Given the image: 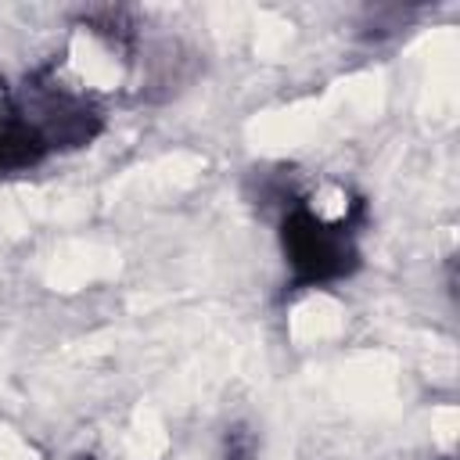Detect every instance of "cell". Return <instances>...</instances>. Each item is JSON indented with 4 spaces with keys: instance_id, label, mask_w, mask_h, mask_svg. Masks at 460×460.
<instances>
[{
    "instance_id": "cell-1",
    "label": "cell",
    "mask_w": 460,
    "mask_h": 460,
    "mask_svg": "<svg viewBox=\"0 0 460 460\" xmlns=\"http://www.w3.org/2000/svg\"><path fill=\"white\" fill-rule=\"evenodd\" d=\"M280 244L291 266V280L298 288H316L341 280L356 270V244L349 234V223L331 219L309 205L288 208L280 223Z\"/></svg>"
},
{
    "instance_id": "cell-2",
    "label": "cell",
    "mask_w": 460,
    "mask_h": 460,
    "mask_svg": "<svg viewBox=\"0 0 460 460\" xmlns=\"http://www.w3.org/2000/svg\"><path fill=\"white\" fill-rule=\"evenodd\" d=\"M50 147L43 144V137L14 111V115H0V172H14V169H29L36 165Z\"/></svg>"
},
{
    "instance_id": "cell-3",
    "label": "cell",
    "mask_w": 460,
    "mask_h": 460,
    "mask_svg": "<svg viewBox=\"0 0 460 460\" xmlns=\"http://www.w3.org/2000/svg\"><path fill=\"white\" fill-rule=\"evenodd\" d=\"M226 460H252L255 456V438L248 428H230L226 431Z\"/></svg>"
}]
</instances>
